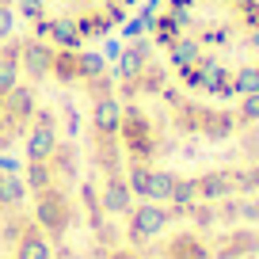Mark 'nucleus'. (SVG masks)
I'll use <instances>...</instances> for the list:
<instances>
[{
    "label": "nucleus",
    "instance_id": "f257e3e1",
    "mask_svg": "<svg viewBox=\"0 0 259 259\" xmlns=\"http://www.w3.org/2000/svg\"><path fill=\"white\" fill-rule=\"evenodd\" d=\"M111 69L122 153L141 198L210 206L259 194V92L198 96L171 80L141 38H130Z\"/></svg>",
    "mask_w": 259,
    "mask_h": 259
},
{
    "label": "nucleus",
    "instance_id": "f03ea898",
    "mask_svg": "<svg viewBox=\"0 0 259 259\" xmlns=\"http://www.w3.org/2000/svg\"><path fill=\"white\" fill-rule=\"evenodd\" d=\"M141 46L171 80L210 99L259 92V0H145Z\"/></svg>",
    "mask_w": 259,
    "mask_h": 259
},
{
    "label": "nucleus",
    "instance_id": "7ed1b4c3",
    "mask_svg": "<svg viewBox=\"0 0 259 259\" xmlns=\"http://www.w3.org/2000/svg\"><path fill=\"white\" fill-rule=\"evenodd\" d=\"M19 31L69 50H99L138 23L145 0H16Z\"/></svg>",
    "mask_w": 259,
    "mask_h": 259
},
{
    "label": "nucleus",
    "instance_id": "20e7f679",
    "mask_svg": "<svg viewBox=\"0 0 259 259\" xmlns=\"http://www.w3.org/2000/svg\"><path fill=\"white\" fill-rule=\"evenodd\" d=\"M54 42L16 31L0 46V160H16L42 107Z\"/></svg>",
    "mask_w": 259,
    "mask_h": 259
},
{
    "label": "nucleus",
    "instance_id": "39448f33",
    "mask_svg": "<svg viewBox=\"0 0 259 259\" xmlns=\"http://www.w3.org/2000/svg\"><path fill=\"white\" fill-rule=\"evenodd\" d=\"M0 259H50L23 179L8 160H0Z\"/></svg>",
    "mask_w": 259,
    "mask_h": 259
},
{
    "label": "nucleus",
    "instance_id": "423d86ee",
    "mask_svg": "<svg viewBox=\"0 0 259 259\" xmlns=\"http://www.w3.org/2000/svg\"><path fill=\"white\" fill-rule=\"evenodd\" d=\"M19 31V8L16 0H0V46Z\"/></svg>",
    "mask_w": 259,
    "mask_h": 259
}]
</instances>
